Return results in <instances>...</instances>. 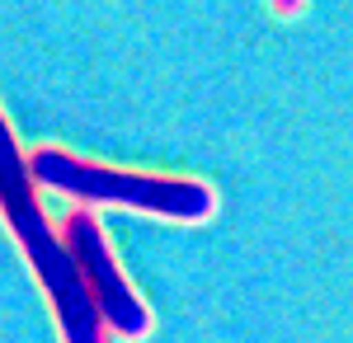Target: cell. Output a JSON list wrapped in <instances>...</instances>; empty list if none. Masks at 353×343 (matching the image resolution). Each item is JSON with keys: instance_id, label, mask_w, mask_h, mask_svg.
I'll use <instances>...</instances> for the list:
<instances>
[{"instance_id": "obj_1", "label": "cell", "mask_w": 353, "mask_h": 343, "mask_svg": "<svg viewBox=\"0 0 353 343\" xmlns=\"http://www.w3.org/2000/svg\"><path fill=\"white\" fill-rule=\"evenodd\" d=\"M0 211H5L10 240L24 249L28 268L48 287L61 343H109V324H104L99 301L85 282L81 259L66 245V236L48 221V211L38 207V184L28 174V156L19 151L5 118H0Z\"/></svg>"}, {"instance_id": "obj_2", "label": "cell", "mask_w": 353, "mask_h": 343, "mask_svg": "<svg viewBox=\"0 0 353 343\" xmlns=\"http://www.w3.org/2000/svg\"><path fill=\"white\" fill-rule=\"evenodd\" d=\"M28 174L33 184L61 193L81 207H128L146 211L161 221H208L217 211V193L203 179L184 174H146V169H118L99 160H81L61 146H38L28 151Z\"/></svg>"}, {"instance_id": "obj_3", "label": "cell", "mask_w": 353, "mask_h": 343, "mask_svg": "<svg viewBox=\"0 0 353 343\" xmlns=\"http://www.w3.org/2000/svg\"><path fill=\"white\" fill-rule=\"evenodd\" d=\"M61 236H66V245H71L76 259H81L85 282H90L94 301H99V315L109 324V334H118V339H146V334H151V311H146V301L132 291V282L123 278V268L113 259L99 216L85 211V207L66 211Z\"/></svg>"}, {"instance_id": "obj_4", "label": "cell", "mask_w": 353, "mask_h": 343, "mask_svg": "<svg viewBox=\"0 0 353 343\" xmlns=\"http://www.w3.org/2000/svg\"><path fill=\"white\" fill-rule=\"evenodd\" d=\"M273 10H278V14H297L301 5H306V0H269Z\"/></svg>"}]
</instances>
